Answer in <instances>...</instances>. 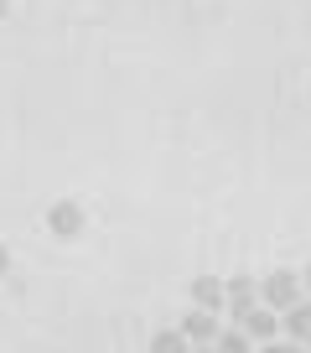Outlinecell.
Wrapping results in <instances>:
<instances>
[{"label": "cell", "mask_w": 311, "mask_h": 353, "mask_svg": "<svg viewBox=\"0 0 311 353\" xmlns=\"http://www.w3.org/2000/svg\"><path fill=\"white\" fill-rule=\"evenodd\" d=\"M301 296H306V291H301V276H296V270H270V276L259 281V307H270L275 317H280L286 307H296Z\"/></svg>", "instance_id": "obj_1"}, {"label": "cell", "mask_w": 311, "mask_h": 353, "mask_svg": "<svg viewBox=\"0 0 311 353\" xmlns=\"http://www.w3.org/2000/svg\"><path fill=\"white\" fill-rule=\"evenodd\" d=\"M223 307H228L233 327H239V322H244V312L259 307V281H255V276H228V281H223Z\"/></svg>", "instance_id": "obj_2"}, {"label": "cell", "mask_w": 311, "mask_h": 353, "mask_svg": "<svg viewBox=\"0 0 311 353\" xmlns=\"http://www.w3.org/2000/svg\"><path fill=\"white\" fill-rule=\"evenodd\" d=\"M177 332H182V338L192 343V348H202V343H213V338H218L223 327H218V312H202V307H192L187 317L177 322Z\"/></svg>", "instance_id": "obj_3"}, {"label": "cell", "mask_w": 311, "mask_h": 353, "mask_svg": "<svg viewBox=\"0 0 311 353\" xmlns=\"http://www.w3.org/2000/svg\"><path fill=\"white\" fill-rule=\"evenodd\" d=\"M47 229H52L57 239H78V234H83V208H78L73 198L52 203V208H47Z\"/></svg>", "instance_id": "obj_4"}, {"label": "cell", "mask_w": 311, "mask_h": 353, "mask_svg": "<svg viewBox=\"0 0 311 353\" xmlns=\"http://www.w3.org/2000/svg\"><path fill=\"white\" fill-rule=\"evenodd\" d=\"M239 332H244L249 343H265V338H275V332H280V317H275L270 307H255V312H244Z\"/></svg>", "instance_id": "obj_5"}, {"label": "cell", "mask_w": 311, "mask_h": 353, "mask_svg": "<svg viewBox=\"0 0 311 353\" xmlns=\"http://www.w3.org/2000/svg\"><path fill=\"white\" fill-rule=\"evenodd\" d=\"M280 327H286V338H306V332H311V296H301L296 301V307H286V312H280Z\"/></svg>", "instance_id": "obj_6"}, {"label": "cell", "mask_w": 311, "mask_h": 353, "mask_svg": "<svg viewBox=\"0 0 311 353\" xmlns=\"http://www.w3.org/2000/svg\"><path fill=\"white\" fill-rule=\"evenodd\" d=\"M192 307L218 312V307H223V281H218V276H197V281H192Z\"/></svg>", "instance_id": "obj_7"}, {"label": "cell", "mask_w": 311, "mask_h": 353, "mask_svg": "<svg viewBox=\"0 0 311 353\" xmlns=\"http://www.w3.org/2000/svg\"><path fill=\"white\" fill-rule=\"evenodd\" d=\"M151 353H192V343L182 338L177 327H167V332H156V338H151Z\"/></svg>", "instance_id": "obj_8"}, {"label": "cell", "mask_w": 311, "mask_h": 353, "mask_svg": "<svg viewBox=\"0 0 311 353\" xmlns=\"http://www.w3.org/2000/svg\"><path fill=\"white\" fill-rule=\"evenodd\" d=\"M213 348H218V353H249V338L239 327H223L218 338H213Z\"/></svg>", "instance_id": "obj_9"}, {"label": "cell", "mask_w": 311, "mask_h": 353, "mask_svg": "<svg viewBox=\"0 0 311 353\" xmlns=\"http://www.w3.org/2000/svg\"><path fill=\"white\" fill-rule=\"evenodd\" d=\"M6 270H11V250H6V244H0V276H6Z\"/></svg>", "instance_id": "obj_10"}, {"label": "cell", "mask_w": 311, "mask_h": 353, "mask_svg": "<svg viewBox=\"0 0 311 353\" xmlns=\"http://www.w3.org/2000/svg\"><path fill=\"white\" fill-rule=\"evenodd\" d=\"M301 291H306V296H311V265H306V270H301Z\"/></svg>", "instance_id": "obj_11"}, {"label": "cell", "mask_w": 311, "mask_h": 353, "mask_svg": "<svg viewBox=\"0 0 311 353\" xmlns=\"http://www.w3.org/2000/svg\"><path fill=\"white\" fill-rule=\"evenodd\" d=\"M192 353H218V348H213V343H202V348H192Z\"/></svg>", "instance_id": "obj_12"}, {"label": "cell", "mask_w": 311, "mask_h": 353, "mask_svg": "<svg viewBox=\"0 0 311 353\" xmlns=\"http://www.w3.org/2000/svg\"><path fill=\"white\" fill-rule=\"evenodd\" d=\"M265 353H296V348H265Z\"/></svg>", "instance_id": "obj_13"}, {"label": "cell", "mask_w": 311, "mask_h": 353, "mask_svg": "<svg viewBox=\"0 0 311 353\" xmlns=\"http://www.w3.org/2000/svg\"><path fill=\"white\" fill-rule=\"evenodd\" d=\"M6 11H11V0H0V16H6Z\"/></svg>", "instance_id": "obj_14"}, {"label": "cell", "mask_w": 311, "mask_h": 353, "mask_svg": "<svg viewBox=\"0 0 311 353\" xmlns=\"http://www.w3.org/2000/svg\"><path fill=\"white\" fill-rule=\"evenodd\" d=\"M301 343H306V348H311V332H306V338H301Z\"/></svg>", "instance_id": "obj_15"}]
</instances>
